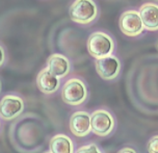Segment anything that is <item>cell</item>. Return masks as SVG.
I'll return each mask as SVG.
<instances>
[{"instance_id": "13", "label": "cell", "mask_w": 158, "mask_h": 153, "mask_svg": "<svg viewBox=\"0 0 158 153\" xmlns=\"http://www.w3.org/2000/svg\"><path fill=\"white\" fill-rule=\"evenodd\" d=\"M147 153H158V135L149 140L147 144Z\"/></svg>"}, {"instance_id": "6", "label": "cell", "mask_w": 158, "mask_h": 153, "mask_svg": "<svg viewBox=\"0 0 158 153\" xmlns=\"http://www.w3.org/2000/svg\"><path fill=\"white\" fill-rule=\"evenodd\" d=\"M120 29L123 33L128 36H136L143 32V21L140 19L139 13L135 11H127L120 17Z\"/></svg>"}, {"instance_id": "12", "label": "cell", "mask_w": 158, "mask_h": 153, "mask_svg": "<svg viewBox=\"0 0 158 153\" xmlns=\"http://www.w3.org/2000/svg\"><path fill=\"white\" fill-rule=\"evenodd\" d=\"M51 153H74L73 141L66 134L54 135L49 143Z\"/></svg>"}, {"instance_id": "8", "label": "cell", "mask_w": 158, "mask_h": 153, "mask_svg": "<svg viewBox=\"0 0 158 153\" xmlns=\"http://www.w3.org/2000/svg\"><path fill=\"white\" fill-rule=\"evenodd\" d=\"M70 130L76 137H86L92 131L91 115L86 112H76L70 119Z\"/></svg>"}, {"instance_id": "18", "label": "cell", "mask_w": 158, "mask_h": 153, "mask_svg": "<svg viewBox=\"0 0 158 153\" xmlns=\"http://www.w3.org/2000/svg\"><path fill=\"white\" fill-rule=\"evenodd\" d=\"M1 87H2L1 86V81H0V91H1Z\"/></svg>"}, {"instance_id": "14", "label": "cell", "mask_w": 158, "mask_h": 153, "mask_svg": "<svg viewBox=\"0 0 158 153\" xmlns=\"http://www.w3.org/2000/svg\"><path fill=\"white\" fill-rule=\"evenodd\" d=\"M76 153H101L100 149L98 148L97 145L95 144H89V145H85L80 147Z\"/></svg>"}, {"instance_id": "16", "label": "cell", "mask_w": 158, "mask_h": 153, "mask_svg": "<svg viewBox=\"0 0 158 153\" xmlns=\"http://www.w3.org/2000/svg\"><path fill=\"white\" fill-rule=\"evenodd\" d=\"M117 153H136V151L133 148H129V147H125V148L120 149Z\"/></svg>"}, {"instance_id": "17", "label": "cell", "mask_w": 158, "mask_h": 153, "mask_svg": "<svg viewBox=\"0 0 158 153\" xmlns=\"http://www.w3.org/2000/svg\"><path fill=\"white\" fill-rule=\"evenodd\" d=\"M156 48H157V50H158V41H157V44H156Z\"/></svg>"}, {"instance_id": "9", "label": "cell", "mask_w": 158, "mask_h": 153, "mask_svg": "<svg viewBox=\"0 0 158 153\" xmlns=\"http://www.w3.org/2000/svg\"><path fill=\"white\" fill-rule=\"evenodd\" d=\"M70 68L71 66H70L69 59L59 53L50 55L47 61V69L58 78L67 76L70 72Z\"/></svg>"}, {"instance_id": "7", "label": "cell", "mask_w": 158, "mask_h": 153, "mask_svg": "<svg viewBox=\"0 0 158 153\" xmlns=\"http://www.w3.org/2000/svg\"><path fill=\"white\" fill-rule=\"evenodd\" d=\"M121 70L120 61L115 56L108 55L97 58L96 61V71L101 78L105 80H111L118 75Z\"/></svg>"}, {"instance_id": "3", "label": "cell", "mask_w": 158, "mask_h": 153, "mask_svg": "<svg viewBox=\"0 0 158 153\" xmlns=\"http://www.w3.org/2000/svg\"><path fill=\"white\" fill-rule=\"evenodd\" d=\"M87 90L82 80L71 78L64 83L61 91V98L64 103L70 105H79L86 100Z\"/></svg>"}, {"instance_id": "2", "label": "cell", "mask_w": 158, "mask_h": 153, "mask_svg": "<svg viewBox=\"0 0 158 153\" xmlns=\"http://www.w3.org/2000/svg\"><path fill=\"white\" fill-rule=\"evenodd\" d=\"M114 43L108 35L101 32H96L89 36L87 40V50L95 58H101L111 55Z\"/></svg>"}, {"instance_id": "11", "label": "cell", "mask_w": 158, "mask_h": 153, "mask_svg": "<svg viewBox=\"0 0 158 153\" xmlns=\"http://www.w3.org/2000/svg\"><path fill=\"white\" fill-rule=\"evenodd\" d=\"M139 16L143 27L149 30H158V5L145 3L139 8Z\"/></svg>"}, {"instance_id": "5", "label": "cell", "mask_w": 158, "mask_h": 153, "mask_svg": "<svg viewBox=\"0 0 158 153\" xmlns=\"http://www.w3.org/2000/svg\"><path fill=\"white\" fill-rule=\"evenodd\" d=\"M24 101L16 95H6L0 100V117L3 120H14L23 113Z\"/></svg>"}, {"instance_id": "1", "label": "cell", "mask_w": 158, "mask_h": 153, "mask_svg": "<svg viewBox=\"0 0 158 153\" xmlns=\"http://www.w3.org/2000/svg\"><path fill=\"white\" fill-rule=\"evenodd\" d=\"M72 21L78 24H89L98 15L97 5L93 0H75L69 8Z\"/></svg>"}, {"instance_id": "15", "label": "cell", "mask_w": 158, "mask_h": 153, "mask_svg": "<svg viewBox=\"0 0 158 153\" xmlns=\"http://www.w3.org/2000/svg\"><path fill=\"white\" fill-rule=\"evenodd\" d=\"M4 61H5V51L3 49V47L0 46V67L4 64Z\"/></svg>"}, {"instance_id": "4", "label": "cell", "mask_w": 158, "mask_h": 153, "mask_svg": "<svg viewBox=\"0 0 158 153\" xmlns=\"http://www.w3.org/2000/svg\"><path fill=\"white\" fill-rule=\"evenodd\" d=\"M114 119L109 112L98 109L91 115V128L93 134L99 137H106L114 130Z\"/></svg>"}, {"instance_id": "19", "label": "cell", "mask_w": 158, "mask_h": 153, "mask_svg": "<svg viewBox=\"0 0 158 153\" xmlns=\"http://www.w3.org/2000/svg\"><path fill=\"white\" fill-rule=\"evenodd\" d=\"M44 153H51V152H50V151H49V152H44Z\"/></svg>"}, {"instance_id": "10", "label": "cell", "mask_w": 158, "mask_h": 153, "mask_svg": "<svg viewBox=\"0 0 158 153\" xmlns=\"http://www.w3.org/2000/svg\"><path fill=\"white\" fill-rule=\"evenodd\" d=\"M36 86L44 94H53L59 87V78L53 75L46 68L36 76Z\"/></svg>"}]
</instances>
